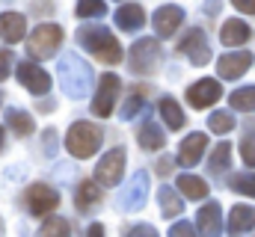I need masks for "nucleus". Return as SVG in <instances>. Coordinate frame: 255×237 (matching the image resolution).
<instances>
[{
    "instance_id": "obj_15",
    "label": "nucleus",
    "mask_w": 255,
    "mask_h": 237,
    "mask_svg": "<svg viewBox=\"0 0 255 237\" xmlns=\"http://www.w3.org/2000/svg\"><path fill=\"white\" fill-rule=\"evenodd\" d=\"M205 148H208V136L205 133H190L187 139H181V145H178V166H196L199 163V157L205 154Z\"/></svg>"
},
{
    "instance_id": "obj_24",
    "label": "nucleus",
    "mask_w": 255,
    "mask_h": 237,
    "mask_svg": "<svg viewBox=\"0 0 255 237\" xmlns=\"http://www.w3.org/2000/svg\"><path fill=\"white\" fill-rule=\"evenodd\" d=\"M178 190H181V196L184 199H193V202H199V199H208V184L202 181V178H196V175H178Z\"/></svg>"
},
{
    "instance_id": "obj_21",
    "label": "nucleus",
    "mask_w": 255,
    "mask_h": 237,
    "mask_svg": "<svg viewBox=\"0 0 255 237\" xmlns=\"http://www.w3.org/2000/svg\"><path fill=\"white\" fill-rule=\"evenodd\" d=\"M255 229V208L253 205H235L229 214V232L232 235H244Z\"/></svg>"
},
{
    "instance_id": "obj_20",
    "label": "nucleus",
    "mask_w": 255,
    "mask_h": 237,
    "mask_svg": "<svg viewBox=\"0 0 255 237\" xmlns=\"http://www.w3.org/2000/svg\"><path fill=\"white\" fill-rule=\"evenodd\" d=\"M199 235H220L223 232V211L217 202H208L205 208H199Z\"/></svg>"
},
{
    "instance_id": "obj_7",
    "label": "nucleus",
    "mask_w": 255,
    "mask_h": 237,
    "mask_svg": "<svg viewBox=\"0 0 255 237\" xmlns=\"http://www.w3.org/2000/svg\"><path fill=\"white\" fill-rule=\"evenodd\" d=\"M122 172H125V148H110L95 166V181L101 187H116L122 181Z\"/></svg>"
},
{
    "instance_id": "obj_45",
    "label": "nucleus",
    "mask_w": 255,
    "mask_h": 237,
    "mask_svg": "<svg viewBox=\"0 0 255 237\" xmlns=\"http://www.w3.org/2000/svg\"><path fill=\"white\" fill-rule=\"evenodd\" d=\"M0 101H3V95H0Z\"/></svg>"
},
{
    "instance_id": "obj_1",
    "label": "nucleus",
    "mask_w": 255,
    "mask_h": 237,
    "mask_svg": "<svg viewBox=\"0 0 255 237\" xmlns=\"http://www.w3.org/2000/svg\"><path fill=\"white\" fill-rule=\"evenodd\" d=\"M77 45L83 51H89L95 59L107 62V65H116V62H122V57H125L122 54V45L116 42V36L104 24H83L77 30Z\"/></svg>"
},
{
    "instance_id": "obj_16",
    "label": "nucleus",
    "mask_w": 255,
    "mask_h": 237,
    "mask_svg": "<svg viewBox=\"0 0 255 237\" xmlns=\"http://www.w3.org/2000/svg\"><path fill=\"white\" fill-rule=\"evenodd\" d=\"M24 33H27V21H24V15H18V12H3V15H0V39H3L6 45L21 42Z\"/></svg>"
},
{
    "instance_id": "obj_38",
    "label": "nucleus",
    "mask_w": 255,
    "mask_h": 237,
    "mask_svg": "<svg viewBox=\"0 0 255 237\" xmlns=\"http://www.w3.org/2000/svg\"><path fill=\"white\" fill-rule=\"evenodd\" d=\"M12 51H0V80H6L9 77V68H12Z\"/></svg>"
},
{
    "instance_id": "obj_25",
    "label": "nucleus",
    "mask_w": 255,
    "mask_h": 237,
    "mask_svg": "<svg viewBox=\"0 0 255 237\" xmlns=\"http://www.w3.org/2000/svg\"><path fill=\"white\" fill-rule=\"evenodd\" d=\"M6 124L18 133V136H30L33 133V127H36V121L30 113H24V110H18V107H9L6 110Z\"/></svg>"
},
{
    "instance_id": "obj_5",
    "label": "nucleus",
    "mask_w": 255,
    "mask_h": 237,
    "mask_svg": "<svg viewBox=\"0 0 255 237\" xmlns=\"http://www.w3.org/2000/svg\"><path fill=\"white\" fill-rule=\"evenodd\" d=\"M128 62L133 74H151L160 65V42L157 39H139L130 45L128 51Z\"/></svg>"
},
{
    "instance_id": "obj_43",
    "label": "nucleus",
    "mask_w": 255,
    "mask_h": 237,
    "mask_svg": "<svg viewBox=\"0 0 255 237\" xmlns=\"http://www.w3.org/2000/svg\"><path fill=\"white\" fill-rule=\"evenodd\" d=\"M0 145H3V127H0Z\"/></svg>"
},
{
    "instance_id": "obj_3",
    "label": "nucleus",
    "mask_w": 255,
    "mask_h": 237,
    "mask_svg": "<svg viewBox=\"0 0 255 237\" xmlns=\"http://www.w3.org/2000/svg\"><path fill=\"white\" fill-rule=\"evenodd\" d=\"M101 139H104V133H101L98 124H92V121H74L68 127V133H65V148H68L71 157L86 160V157H92L101 148Z\"/></svg>"
},
{
    "instance_id": "obj_23",
    "label": "nucleus",
    "mask_w": 255,
    "mask_h": 237,
    "mask_svg": "<svg viewBox=\"0 0 255 237\" xmlns=\"http://www.w3.org/2000/svg\"><path fill=\"white\" fill-rule=\"evenodd\" d=\"M136 139H139V145H142L145 151H160V148H163V142H166V136H163L160 124H154V121H145V124L136 130Z\"/></svg>"
},
{
    "instance_id": "obj_4",
    "label": "nucleus",
    "mask_w": 255,
    "mask_h": 237,
    "mask_svg": "<svg viewBox=\"0 0 255 237\" xmlns=\"http://www.w3.org/2000/svg\"><path fill=\"white\" fill-rule=\"evenodd\" d=\"M63 45V27L60 24H39L33 36L27 39V51L33 59H51L57 57V48Z\"/></svg>"
},
{
    "instance_id": "obj_36",
    "label": "nucleus",
    "mask_w": 255,
    "mask_h": 237,
    "mask_svg": "<svg viewBox=\"0 0 255 237\" xmlns=\"http://www.w3.org/2000/svg\"><path fill=\"white\" fill-rule=\"evenodd\" d=\"M128 235H133V237H154L157 232H154V226L139 223V226H130V229H128Z\"/></svg>"
},
{
    "instance_id": "obj_2",
    "label": "nucleus",
    "mask_w": 255,
    "mask_h": 237,
    "mask_svg": "<svg viewBox=\"0 0 255 237\" xmlns=\"http://www.w3.org/2000/svg\"><path fill=\"white\" fill-rule=\"evenodd\" d=\"M57 74H60V86L68 98H86L92 92V68L80 59V54H63Z\"/></svg>"
},
{
    "instance_id": "obj_40",
    "label": "nucleus",
    "mask_w": 255,
    "mask_h": 237,
    "mask_svg": "<svg viewBox=\"0 0 255 237\" xmlns=\"http://www.w3.org/2000/svg\"><path fill=\"white\" fill-rule=\"evenodd\" d=\"M172 163H175L172 157H160L157 160V175H169L172 172Z\"/></svg>"
},
{
    "instance_id": "obj_19",
    "label": "nucleus",
    "mask_w": 255,
    "mask_h": 237,
    "mask_svg": "<svg viewBox=\"0 0 255 237\" xmlns=\"http://www.w3.org/2000/svg\"><path fill=\"white\" fill-rule=\"evenodd\" d=\"M101 199H104V193H101V187L95 181H80L77 190H74V205H77L80 214H89Z\"/></svg>"
},
{
    "instance_id": "obj_33",
    "label": "nucleus",
    "mask_w": 255,
    "mask_h": 237,
    "mask_svg": "<svg viewBox=\"0 0 255 237\" xmlns=\"http://www.w3.org/2000/svg\"><path fill=\"white\" fill-rule=\"evenodd\" d=\"M68 232H71V226H68V220H63V217H51L39 229V235H68Z\"/></svg>"
},
{
    "instance_id": "obj_10",
    "label": "nucleus",
    "mask_w": 255,
    "mask_h": 237,
    "mask_svg": "<svg viewBox=\"0 0 255 237\" xmlns=\"http://www.w3.org/2000/svg\"><path fill=\"white\" fill-rule=\"evenodd\" d=\"M220 95H223V86L214 77H202V80H196L190 89H187V104L196 107V110H205V107L217 104Z\"/></svg>"
},
{
    "instance_id": "obj_17",
    "label": "nucleus",
    "mask_w": 255,
    "mask_h": 237,
    "mask_svg": "<svg viewBox=\"0 0 255 237\" xmlns=\"http://www.w3.org/2000/svg\"><path fill=\"white\" fill-rule=\"evenodd\" d=\"M142 24H145V12H142L139 3H125V6L116 9V27L119 30L136 33V30H142Z\"/></svg>"
},
{
    "instance_id": "obj_14",
    "label": "nucleus",
    "mask_w": 255,
    "mask_h": 237,
    "mask_svg": "<svg viewBox=\"0 0 255 237\" xmlns=\"http://www.w3.org/2000/svg\"><path fill=\"white\" fill-rule=\"evenodd\" d=\"M181 21H184V9H181V6H172V3L154 9V15H151V27H154V33H157L160 39L172 36V33L181 27Z\"/></svg>"
},
{
    "instance_id": "obj_37",
    "label": "nucleus",
    "mask_w": 255,
    "mask_h": 237,
    "mask_svg": "<svg viewBox=\"0 0 255 237\" xmlns=\"http://www.w3.org/2000/svg\"><path fill=\"white\" fill-rule=\"evenodd\" d=\"M193 232H196V229H193L190 223H184V220H181V223H172V229H169L172 237H190Z\"/></svg>"
},
{
    "instance_id": "obj_6",
    "label": "nucleus",
    "mask_w": 255,
    "mask_h": 237,
    "mask_svg": "<svg viewBox=\"0 0 255 237\" xmlns=\"http://www.w3.org/2000/svg\"><path fill=\"white\" fill-rule=\"evenodd\" d=\"M145 199H148V172H133L130 181H128V187L119 193V199H116V205L128 211V214H133V211H139L142 205H145Z\"/></svg>"
},
{
    "instance_id": "obj_22",
    "label": "nucleus",
    "mask_w": 255,
    "mask_h": 237,
    "mask_svg": "<svg viewBox=\"0 0 255 237\" xmlns=\"http://www.w3.org/2000/svg\"><path fill=\"white\" fill-rule=\"evenodd\" d=\"M157 202H160V214H163L166 220H175V217H181V211H184V199H181L172 187H160V190H157Z\"/></svg>"
},
{
    "instance_id": "obj_12",
    "label": "nucleus",
    "mask_w": 255,
    "mask_h": 237,
    "mask_svg": "<svg viewBox=\"0 0 255 237\" xmlns=\"http://www.w3.org/2000/svg\"><path fill=\"white\" fill-rule=\"evenodd\" d=\"M57 205H60V193H57L54 187H48V184H33V187L27 190V208H30L33 217H45V214L54 211Z\"/></svg>"
},
{
    "instance_id": "obj_39",
    "label": "nucleus",
    "mask_w": 255,
    "mask_h": 237,
    "mask_svg": "<svg viewBox=\"0 0 255 237\" xmlns=\"http://www.w3.org/2000/svg\"><path fill=\"white\" fill-rule=\"evenodd\" d=\"M238 12H247V15H255V0H232Z\"/></svg>"
},
{
    "instance_id": "obj_42",
    "label": "nucleus",
    "mask_w": 255,
    "mask_h": 237,
    "mask_svg": "<svg viewBox=\"0 0 255 237\" xmlns=\"http://www.w3.org/2000/svg\"><path fill=\"white\" fill-rule=\"evenodd\" d=\"M89 235H92V237L104 235V226H101V223H92V226H89Z\"/></svg>"
},
{
    "instance_id": "obj_28",
    "label": "nucleus",
    "mask_w": 255,
    "mask_h": 237,
    "mask_svg": "<svg viewBox=\"0 0 255 237\" xmlns=\"http://www.w3.org/2000/svg\"><path fill=\"white\" fill-rule=\"evenodd\" d=\"M211 172L214 175H223V172H229V166H232V145L223 139L217 148H214V154H211Z\"/></svg>"
},
{
    "instance_id": "obj_44",
    "label": "nucleus",
    "mask_w": 255,
    "mask_h": 237,
    "mask_svg": "<svg viewBox=\"0 0 255 237\" xmlns=\"http://www.w3.org/2000/svg\"><path fill=\"white\" fill-rule=\"evenodd\" d=\"M0 235H3V220H0Z\"/></svg>"
},
{
    "instance_id": "obj_34",
    "label": "nucleus",
    "mask_w": 255,
    "mask_h": 237,
    "mask_svg": "<svg viewBox=\"0 0 255 237\" xmlns=\"http://www.w3.org/2000/svg\"><path fill=\"white\" fill-rule=\"evenodd\" d=\"M241 154H244V163L255 166V130H247V136L241 139Z\"/></svg>"
},
{
    "instance_id": "obj_8",
    "label": "nucleus",
    "mask_w": 255,
    "mask_h": 237,
    "mask_svg": "<svg viewBox=\"0 0 255 237\" xmlns=\"http://www.w3.org/2000/svg\"><path fill=\"white\" fill-rule=\"evenodd\" d=\"M119 89H122V80L107 71V74L98 80V92H95V98H92V113L101 116V118L110 116V113H113V104H116V98H119Z\"/></svg>"
},
{
    "instance_id": "obj_13",
    "label": "nucleus",
    "mask_w": 255,
    "mask_h": 237,
    "mask_svg": "<svg viewBox=\"0 0 255 237\" xmlns=\"http://www.w3.org/2000/svg\"><path fill=\"white\" fill-rule=\"evenodd\" d=\"M255 57L250 51H235V54H226V57H220L217 62V74L223 77V80H238V77H244L250 68H253Z\"/></svg>"
},
{
    "instance_id": "obj_32",
    "label": "nucleus",
    "mask_w": 255,
    "mask_h": 237,
    "mask_svg": "<svg viewBox=\"0 0 255 237\" xmlns=\"http://www.w3.org/2000/svg\"><path fill=\"white\" fill-rule=\"evenodd\" d=\"M208 127H211L214 133H229V130L235 127V116L226 113V110H217V113L208 116Z\"/></svg>"
},
{
    "instance_id": "obj_35",
    "label": "nucleus",
    "mask_w": 255,
    "mask_h": 237,
    "mask_svg": "<svg viewBox=\"0 0 255 237\" xmlns=\"http://www.w3.org/2000/svg\"><path fill=\"white\" fill-rule=\"evenodd\" d=\"M42 136H45V154H48V157H54V154H57V139H60V136H57V130H54V127H48Z\"/></svg>"
},
{
    "instance_id": "obj_41",
    "label": "nucleus",
    "mask_w": 255,
    "mask_h": 237,
    "mask_svg": "<svg viewBox=\"0 0 255 237\" xmlns=\"http://www.w3.org/2000/svg\"><path fill=\"white\" fill-rule=\"evenodd\" d=\"M220 3H223V0H208V3H205V6H202V9H205V12H208V15H214V12H217V9H220Z\"/></svg>"
},
{
    "instance_id": "obj_27",
    "label": "nucleus",
    "mask_w": 255,
    "mask_h": 237,
    "mask_svg": "<svg viewBox=\"0 0 255 237\" xmlns=\"http://www.w3.org/2000/svg\"><path fill=\"white\" fill-rule=\"evenodd\" d=\"M157 110H160V116H163V124H166V127H172V130H181V127H184V113H181V107H178L172 98H160Z\"/></svg>"
},
{
    "instance_id": "obj_31",
    "label": "nucleus",
    "mask_w": 255,
    "mask_h": 237,
    "mask_svg": "<svg viewBox=\"0 0 255 237\" xmlns=\"http://www.w3.org/2000/svg\"><path fill=\"white\" fill-rule=\"evenodd\" d=\"M77 18H101L107 12V3L104 0H77Z\"/></svg>"
},
{
    "instance_id": "obj_29",
    "label": "nucleus",
    "mask_w": 255,
    "mask_h": 237,
    "mask_svg": "<svg viewBox=\"0 0 255 237\" xmlns=\"http://www.w3.org/2000/svg\"><path fill=\"white\" fill-rule=\"evenodd\" d=\"M229 104L232 110H244V113H253L255 110V86H241L229 95Z\"/></svg>"
},
{
    "instance_id": "obj_26",
    "label": "nucleus",
    "mask_w": 255,
    "mask_h": 237,
    "mask_svg": "<svg viewBox=\"0 0 255 237\" xmlns=\"http://www.w3.org/2000/svg\"><path fill=\"white\" fill-rule=\"evenodd\" d=\"M145 101H148V89H145V86H136V89H130L128 101L122 104V118H125V121L136 118V116H139V110L145 107Z\"/></svg>"
},
{
    "instance_id": "obj_11",
    "label": "nucleus",
    "mask_w": 255,
    "mask_h": 237,
    "mask_svg": "<svg viewBox=\"0 0 255 237\" xmlns=\"http://www.w3.org/2000/svg\"><path fill=\"white\" fill-rule=\"evenodd\" d=\"M15 74H18L21 86L30 89L33 95H48V92H51V77H48V71L39 68L36 62H21V65L15 68Z\"/></svg>"
},
{
    "instance_id": "obj_9",
    "label": "nucleus",
    "mask_w": 255,
    "mask_h": 237,
    "mask_svg": "<svg viewBox=\"0 0 255 237\" xmlns=\"http://www.w3.org/2000/svg\"><path fill=\"white\" fill-rule=\"evenodd\" d=\"M178 54H184L193 65H208V62H211V45H208V36H205L199 27L190 30V33L181 39Z\"/></svg>"
},
{
    "instance_id": "obj_18",
    "label": "nucleus",
    "mask_w": 255,
    "mask_h": 237,
    "mask_svg": "<svg viewBox=\"0 0 255 237\" xmlns=\"http://www.w3.org/2000/svg\"><path fill=\"white\" fill-rule=\"evenodd\" d=\"M220 39H223V45H247L253 39V27L241 18H229V21H223Z\"/></svg>"
},
{
    "instance_id": "obj_30",
    "label": "nucleus",
    "mask_w": 255,
    "mask_h": 237,
    "mask_svg": "<svg viewBox=\"0 0 255 237\" xmlns=\"http://www.w3.org/2000/svg\"><path fill=\"white\" fill-rule=\"evenodd\" d=\"M229 187L241 196H253L255 199V172H241V175H232Z\"/></svg>"
}]
</instances>
